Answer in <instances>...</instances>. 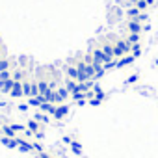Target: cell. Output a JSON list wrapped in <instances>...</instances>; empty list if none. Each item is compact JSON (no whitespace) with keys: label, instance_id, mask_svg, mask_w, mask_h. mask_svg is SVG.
Listing matches in <instances>:
<instances>
[{"label":"cell","instance_id":"obj_1","mask_svg":"<svg viewBox=\"0 0 158 158\" xmlns=\"http://www.w3.org/2000/svg\"><path fill=\"white\" fill-rule=\"evenodd\" d=\"M130 48H132V45H130V43H127V39H117V41H115V45H114V58H115V60H119V58H123V56L130 54Z\"/></svg>","mask_w":158,"mask_h":158},{"label":"cell","instance_id":"obj_2","mask_svg":"<svg viewBox=\"0 0 158 158\" xmlns=\"http://www.w3.org/2000/svg\"><path fill=\"white\" fill-rule=\"evenodd\" d=\"M127 30H128V34H141V32H143V24L138 23V21L128 19V23H127Z\"/></svg>","mask_w":158,"mask_h":158},{"label":"cell","instance_id":"obj_3","mask_svg":"<svg viewBox=\"0 0 158 158\" xmlns=\"http://www.w3.org/2000/svg\"><path fill=\"white\" fill-rule=\"evenodd\" d=\"M134 56L132 54H127V56H123V58H119V60H115V67L117 69H121V67H127V65H132L134 63Z\"/></svg>","mask_w":158,"mask_h":158},{"label":"cell","instance_id":"obj_4","mask_svg":"<svg viewBox=\"0 0 158 158\" xmlns=\"http://www.w3.org/2000/svg\"><path fill=\"white\" fill-rule=\"evenodd\" d=\"M67 114H69V106L67 104H58L52 115H54V119H63Z\"/></svg>","mask_w":158,"mask_h":158},{"label":"cell","instance_id":"obj_5","mask_svg":"<svg viewBox=\"0 0 158 158\" xmlns=\"http://www.w3.org/2000/svg\"><path fill=\"white\" fill-rule=\"evenodd\" d=\"M93 58H95V60H97L99 63H102V65H104V63H108V61H114V60H110V58H106V54L102 52V48H101V47L93 50Z\"/></svg>","mask_w":158,"mask_h":158},{"label":"cell","instance_id":"obj_6","mask_svg":"<svg viewBox=\"0 0 158 158\" xmlns=\"http://www.w3.org/2000/svg\"><path fill=\"white\" fill-rule=\"evenodd\" d=\"M15 80L13 78H10V80H0V91H4V93H10L11 88H13Z\"/></svg>","mask_w":158,"mask_h":158},{"label":"cell","instance_id":"obj_7","mask_svg":"<svg viewBox=\"0 0 158 158\" xmlns=\"http://www.w3.org/2000/svg\"><path fill=\"white\" fill-rule=\"evenodd\" d=\"M10 95L11 97H23V82H15L13 84V88H11V91H10Z\"/></svg>","mask_w":158,"mask_h":158},{"label":"cell","instance_id":"obj_8","mask_svg":"<svg viewBox=\"0 0 158 158\" xmlns=\"http://www.w3.org/2000/svg\"><path fill=\"white\" fill-rule=\"evenodd\" d=\"M17 147H19L23 152H30V151H34V149H32V143H28V141H24V139H21V138H17Z\"/></svg>","mask_w":158,"mask_h":158},{"label":"cell","instance_id":"obj_9","mask_svg":"<svg viewBox=\"0 0 158 158\" xmlns=\"http://www.w3.org/2000/svg\"><path fill=\"white\" fill-rule=\"evenodd\" d=\"M101 48H102V52L106 54V58H110V60H115V58H114V45H112V43H104Z\"/></svg>","mask_w":158,"mask_h":158},{"label":"cell","instance_id":"obj_10","mask_svg":"<svg viewBox=\"0 0 158 158\" xmlns=\"http://www.w3.org/2000/svg\"><path fill=\"white\" fill-rule=\"evenodd\" d=\"M37 88H39V95H45V93L50 89V86L43 80V78H39V80H37Z\"/></svg>","mask_w":158,"mask_h":158},{"label":"cell","instance_id":"obj_11","mask_svg":"<svg viewBox=\"0 0 158 158\" xmlns=\"http://www.w3.org/2000/svg\"><path fill=\"white\" fill-rule=\"evenodd\" d=\"M39 110H41V112H47V114H50V115H52V114H54V110H56V106H54L52 102H43V104L39 106Z\"/></svg>","mask_w":158,"mask_h":158},{"label":"cell","instance_id":"obj_12","mask_svg":"<svg viewBox=\"0 0 158 158\" xmlns=\"http://www.w3.org/2000/svg\"><path fill=\"white\" fill-rule=\"evenodd\" d=\"M65 73H67V78H71V80H76V76H78V69H76V67L69 65V67L65 69Z\"/></svg>","mask_w":158,"mask_h":158},{"label":"cell","instance_id":"obj_13","mask_svg":"<svg viewBox=\"0 0 158 158\" xmlns=\"http://www.w3.org/2000/svg\"><path fill=\"white\" fill-rule=\"evenodd\" d=\"M139 13H141V11H139L136 6H130V8H127V17H128V19H136Z\"/></svg>","mask_w":158,"mask_h":158},{"label":"cell","instance_id":"obj_14","mask_svg":"<svg viewBox=\"0 0 158 158\" xmlns=\"http://www.w3.org/2000/svg\"><path fill=\"white\" fill-rule=\"evenodd\" d=\"M56 93H58V97H60V101L63 102V101H67L69 97H71V93L67 91V88H60V89H56Z\"/></svg>","mask_w":158,"mask_h":158},{"label":"cell","instance_id":"obj_15","mask_svg":"<svg viewBox=\"0 0 158 158\" xmlns=\"http://www.w3.org/2000/svg\"><path fill=\"white\" fill-rule=\"evenodd\" d=\"M28 102H30L32 106H41V104H43V102H47V101H45V97H43V95H37V97H30V101H28Z\"/></svg>","mask_w":158,"mask_h":158},{"label":"cell","instance_id":"obj_16","mask_svg":"<svg viewBox=\"0 0 158 158\" xmlns=\"http://www.w3.org/2000/svg\"><path fill=\"white\" fill-rule=\"evenodd\" d=\"M26 128H28L30 132H34V134H35V132H39V123H37L35 119H30V121L26 123Z\"/></svg>","mask_w":158,"mask_h":158},{"label":"cell","instance_id":"obj_17","mask_svg":"<svg viewBox=\"0 0 158 158\" xmlns=\"http://www.w3.org/2000/svg\"><path fill=\"white\" fill-rule=\"evenodd\" d=\"M132 6H136L139 11H147V2H145V0H132Z\"/></svg>","mask_w":158,"mask_h":158},{"label":"cell","instance_id":"obj_18","mask_svg":"<svg viewBox=\"0 0 158 158\" xmlns=\"http://www.w3.org/2000/svg\"><path fill=\"white\" fill-rule=\"evenodd\" d=\"M76 86H78V82H76V80H71V78H67V82H65V88H67V91H69V93L76 91Z\"/></svg>","mask_w":158,"mask_h":158},{"label":"cell","instance_id":"obj_19","mask_svg":"<svg viewBox=\"0 0 158 158\" xmlns=\"http://www.w3.org/2000/svg\"><path fill=\"white\" fill-rule=\"evenodd\" d=\"M69 145H71V151H73L74 154H82V145L78 143V141H74V139H73Z\"/></svg>","mask_w":158,"mask_h":158},{"label":"cell","instance_id":"obj_20","mask_svg":"<svg viewBox=\"0 0 158 158\" xmlns=\"http://www.w3.org/2000/svg\"><path fill=\"white\" fill-rule=\"evenodd\" d=\"M139 39H141V34H128V37H127V43H130V45H136V43H139Z\"/></svg>","mask_w":158,"mask_h":158},{"label":"cell","instance_id":"obj_21","mask_svg":"<svg viewBox=\"0 0 158 158\" xmlns=\"http://www.w3.org/2000/svg\"><path fill=\"white\" fill-rule=\"evenodd\" d=\"M11 78H13L15 82H24V78H26V74H24L23 71H15V73L11 74Z\"/></svg>","mask_w":158,"mask_h":158},{"label":"cell","instance_id":"obj_22","mask_svg":"<svg viewBox=\"0 0 158 158\" xmlns=\"http://www.w3.org/2000/svg\"><path fill=\"white\" fill-rule=\"evenodd\" d=\"M130 54H132L134 58H138V56H141V45H139V43H136V45H132V48H130Z\"/></svg>","mask_w":158,"mask_h":158},{"label":"cell","instance_id":"obj_23","mask_svg":"<svg viewBox=\"0 0 158 158\" xmlns=\"http://www.w3.org/2000/svg\"><path fill=\"white\" fill-rule=\"evenodd\" d=\"M10 60H6V58H0V73L2 71H10Z\"/></svg>","mask_w":158,"mask_h":158},{"label":"cell","instance_id":"obj_24","mask_svg":"<svg viewBox=\"0 0 158 158\" xmlns=\"http://www.w3.org/2000/svg\"><path fill=\"white\" fill-rule=\"evenodd\" d=\"M30 89H32V82H23V95L24 97H30Z\"/></svg>","mask_w":158,"mask_h":158},{"label":"cell","instance_id":"obj_25","mask_svg":"<svg viewBox=\"0 0 158 158\" xmlns=\"http://www.w3.org/2000/svg\"><path fill=\"white\" fill-rule=\"evenodd\" d=\"M2 132H4L8 138H15V130H13L10 125H4V127H2Z\"/></svg>","mask_w":158,"mask_h":158},{"label":"cell","instance_id":"obj_26","mask_svg":"<svg viewBox=\"0 0 158 158\" xmlns=\"http://www.w3.org/2000/svg\"><path fill=\"white\" fill-rule=\"evenodd\" d=\"M147 19H149V15H147L145 11H141V13H139V15H138L136 19H132V21H138V23H145Z\"/></svg>","mask_w":158,"mask_h":158},{"label":"cell","instance_id":"obj_27","mask_svg":"<svg viewBox=\"0 0 158 158\" xmlns=\"http://www.w3.org/2000/svg\"><path fill=\"white\" fill-rule=\"evenodd\" d=\"M10 127H11L15 132H24V130H26V127H23V125H17V123H11Z\"/></svg>","mask_w":158,"mask_h":158},{"label":"cell","instance_id":"obj_28","mask_svg":"<svg viewBox=\"0 0 158 158\" xmlns=\"http://www.w3.org/2000/svg\"><path fill=\"white\" fill-rule=\"evenodd\" d=\"M10 78H11L10 71H2V73H0V80H10Z\"/></svg>","mask_w":158,"mask_h":158},{"label":"cell","instance_id":"obj_29","mask_svg":"<svg viewBox=\"0 0 158 158\" xmlns=\"http://www.w3.org/2000/svg\"><path fill=\"white\" fill-rule=\"evenodd\" d=\"M35 121H41V123H48V117L45 114H37L35 115Z\"/></svg>","mask_w":158,"mask_h":158},{"label":"cell","instance_id":"obj_30","mask_svg":"<svg viewBox=\"0 0 158 158\" xmlns=\"http://www.w3.org/2000/svg\"><path fill=\"white\" fill-rule=\"evenodd\" d=\"M138 78H139L138 74H130V76L127 78V84H134V82H138Z\"/></svg>","mask_w":158,"mask_h":158},{"label":"cell","instance_id":"obj_31","mask_svg":"<svg viewBox=\"0 0 158 158\" xmlns=\"http://www.w3.org/2000/svg\"><path fill=\"white\" fill-rule=\"evenodd\" d=\"M89 104H93V106H97V104H101V101H99V99H91V101H89Z\"/></svg>","mask_w":158,"mask_h":158},{"label":"cell","instance_id":"obj_32","mask_svg":"<svg viewBox=\"0 0 158 158\" xmlns=\"http://www.w3.org/2000/svg\"><path fill=\"white\" fill-rule=\"evenodd\" d=\"M39 158H50V156H48V154H47V152L43 151V152H39Z\"/></svg>","mask_w":158,"mask_h":158},{"label":"cell","instance_id":"obj_33","mask_svg":"<svg viewBox=\"0 0 158 158\" xmlns=\"http://www.w3.org/2000/svg\"><path fill=\"white\" fill-rule=\"evenodd\" d=\"M147 2V6H154V0H145Z\"/></svg>","mask_w":158,"mask_h":158}]
</instances>
